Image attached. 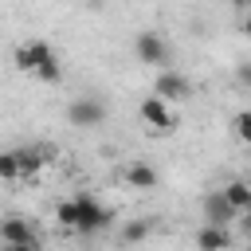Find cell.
Returning <instances> with one entry per match:
<instances>
[{
    "instance_id": "cell-1",
    "label": "cell",
    "mask_w": 251,
    "mask_h": 251,
    "mask_svg": "<svg viewBox=\"0 0 251 251\" xmlns=\"http://www.w3.org/2000/svg\"><path fill=\"white\" fill-rule=\"evenodd\" d=\"M12 63H16V71H24V75H31L39 82H63V63H59V55H55V47L47 39L20 43L16 55H12Z\"/></svg>"
},
{
    "instance_id": "cell-2",
    "label": "cell",
    "mask_w": 251,
    "mask_h": 251,
    "mask_svg": "<svg viewBox=\"0 0 251 251\" xmlns=\"http://www.w3.org/2000/svg\"><path fill=\"white\" fill-rule=\"evenodd\" d=\"M75 200V231L78 235H94V231H106L114 224V212L94 196V192H78L71 196Z\"/></svg>"
},
{
    "instance_id": "cell-3",
    "label": "cell",
    "mask_w": 251,
    "mask_h": 251,
    "mask_svg": "<svg viewBox=\"0 0 251 251\" xmlns=\"http://www.w3.org/2000/svg\"><path fill=\"white\" fill-rule=\"evenodd\" d=\"M67 122H71L75 129H94V126L106 122V102L94 98V94H82V98H75V102L67 106Z\"/></svg>"
},
{
    "instance_id": "cell-4",
    "label": "cell",
    "mask_w": 251,
    "mask_h": 251,
    "mask_svg": "<svg viewBox=\"0 0 251 251\" xmlns=\"http://www.w3.org/2000/svg\"><path fill=\"white\" fill-rule=\"evenodd\" d=\"M133 55L145 63V67H169V43H165V35L161 31H137V39H133Z\"/></svg>"
},
{
    "instance_id": "cell-5",
    "label": "cell",
    "mask_w": 251,
    "mask_h": 251,
    "mask_svg": "<svg viewBox=\"0 0 251 251\" xmlns=\"http://www.w3.org/2000/svg\"><path fill=\"white\" fill-rule=\"evenodd\" d=\"M192 94V82H188V75H180V71H157V78H153V98H161L165 106L169 102H184Z\"/></svg>"
},
{
    "instance_id": "cell-6",
    "label": "cell",
    "mask_w": 251,
    "mask_h": 251,
    "mask_svg": "<svg viewBox=\"0 0 251 251\" xmlns=\"http://www.w3.org/2000/svg\"><path fill=\"white\" fill-rule=\"evenodd\" d=\"M137 114H141V122L149 126V133H173L176 129V114L161 102V98H141V106H137Z\"/></svg>"
},
{
    "instance_id": "cell-7",
    "label": "cell",
    "mask_w": 251,
    "mask_h": 251,
    "mask_svg": "<svg viewBox=\"0 0 251 251\" xmlns=\"http://www.w3.org/2000/svg\"><path fill=\"white\" fill-rule=\"evenodd\" d=\"M235 216H239V212L224 200V192H208V196H204V224H208V227H231Z\"/></svg>"
},
{
    "instance_id": "cell-8",
    "label": "cell",
    "mask_w": 251,
    "mask_h": 251,
    "mask_svg": "<svg viewBox=\"0 0 251 251\" xmlns=\"http://www.w3.org/2000/svg\"><path fill=\"white\" fill-rule=\"evenodd\" d=\"M122 176H126V188H137V192H153V188L161 184L157 169H153V165H145V161H129Z\"/></svg>"
},
{
    "instance_id": "cell-9",
    "label": "cell",
    "mask_w": 251,
    "mask_h": 251,
    "mask_svg": "<svg viewBox=\"0 0 251 251\" xmlns=\"http://www.w3.org/2000/svg\"><path fill=\"white\" fill-rule=\"evenodd\" d=\"M31 239H35L31 220H24V216H4L0 220V243H31Z\"/></svg>"
},
{
    "instance_id": "cell-10",
    "label": "cell",
    "mask_w": 251,
    "mask_h": 251,
    "mask_svg": "<svg viewBox=\"0 0 251 251\" xmlns=\"http://www.w3.org/2000/svg\"><path fill=\"white\" fill-rule=\"evenodd\" d=\"M196 247H200V251H231L235 239H231L227 227H208V224H204V227L196 231Z\"/></svg>"
},
{
    "instance_id": "cell-11",
    "label": "cell",
    "mask_w": 251,
    "mask_h": 251,
    "mask_svg": "<svg viewBox=\"0 0 251 251\" xmlns=\"http://www.w3.org/2000/svg\"><path fill=\"white\" fill-rule=\"evenodd\" d=\"M220 192H224V200H227L239 216H243V212H251V184H247V180H227Z\"/></svg>"
},
{
    "instance_id": "cell-12",
    "label": "cell",
    "mask_w": 251,
    "mask_h": 251,
    "mask_svg": "<svg viewBox=\"0 0 251 251\" xmlns=\"http://www.w3.org/2000/svg\"><path fill=\"white\" fill-rule=\"evenodd\" d=\"M149 231H153V224L149 220H126V227H122V247H137V243H145L149 239Z\"/></svg>"
},
{
    "instance_id": "cell-13",
    "label": "cell",
    "mask_w": 251,
    "mask_h": 251,
    "mask_svg": "<svg viewBox=\"0 0 251 251\" xmlns=\"http://www.w3.org/2000/svg\"><path fill=\"white\" fill-rule=\"evenodd\" d=\"M0 180H20V165H16V153H0Z\"/></svg>"
},
{
    "instance_id": "cell-14",
    "label": "cell",
    "mask_w": 251,
    "mask_h": 251,
    "mask_svg": "<svg viewBox=\"0 0 251 251\" xmlns=\"http://www.w3.org/2000/svg\"><path fill=\"white\" fill-rule=\"evenodd\" d=\"M55 220L75 231V200H59V204H55Z\"/></svg>"
},
{
    "instance_id": "cell-15",
    "label": "cell",
    "mask_w": 251,
    "mask_h": 251,
    "mask_svg": "<svg viewBox=\"0 0 251 251\" xmlns=\"http://www.w3.org/2000/svg\"><path fill=\"white\" fill-rule=\"evenodd\" d=\"M231 129H235V137H239V141H247V137H251V114H247V110H239V114L231 118Z\"/></svg>"
},
{
    "instance_id": "cell-16",
    "label": "cell",
    "mask_w": 251,
    "mask_h": 251,
    "mask_svg": "<svg viewBox=\"0 0 251 251\" xmlns=\"http://www.w3.org/2000/svg\"><path fill=\"white\" fill-rule=\"evenodd\" d=\"M0 251H43V247H39V239H31V243H4Z\"/></svg>"
}]
</instances>
